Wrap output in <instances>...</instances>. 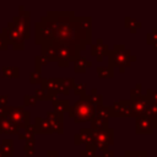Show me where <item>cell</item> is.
I'll use <instances>...</instances> for the list:
<instances>
[{"label":"cell","instance_id":"obj_1","mask_svg":"<svg viewBox=\"0 0 157 157\" xmlns=\"http://www.w3.org/2000/svg\"><path fill=\"white\" fill-rule=\"evenodd\" d=\"M69 114L71 118H74L75 123L92 120V118L96 115V105L92 104L87 94H85L72 107H70Z\"/></svg>","mask_w":157,"mask_h":157},{"label":"cell","instance_id":"obj_2","mask_svg":"<svg viewBox=\"0 0 157 157\" xmlns=\"http://www.w3.org/2000/svg\"><path fill=\"white\" fill-rule=\"evenodd\" d=\"M109 66L113 69L119 66L120 69H125L130 65L131 61H135V55H131L129 50L125 49L123 44H115L113 50H109Z\"/></svg>","mask_w":157,"mask_h":157},{"label":"cell","instance_id":"obj_3","mask_svg":"<svg viewBox=\"0 0 157 157\" xmlns=\"http://www.w3.org/2000/svg\"><path fill=\"white\" fill-rule=\"evenodd\" d=\"M5 115L17 125L18 129H25L29 125V112L25 110L22 107H5Z\"/></svg>","mask_w":157,"mask_h":157},{"label":"cell","instance_id":"obj_4","mask_svg":"<svg viewBox=\"0 0 157 157\" xmlns=\"http://www.w3.org/2000/svg\"><path fill=\"white\" fill-rule=\"evenodd\" d=\"M93 141L97 148L101 151L108 150L110 145L114 144V130L113 129H105V130H92Z\"/></svg>","mask_w":157,"mask_h":157},{"label":"cell","instance_id":"obj_5","mask_svg":"<svg viewBox=\"0 0 157 157\" xmlns=\"http://www.w3.org/2000/svg\"><path fill=\"white\" fill-rule=\"evenodd\" d=\"M20 15L13 17V21L11 22L13 27L23 36V38H29V12L23 11L22 6H20Z\"/></svg>","mask_w":157,"mask_h":157},{"label":"cell","instance_id":"obj_6","mask_svg":"<svg viewBox=\"0 0 157 157\" xmlns=\"http://www.w3.org/2000/svg\"><path fill=\"white\" fill-rule=\"evenodd\" d=\"M157 128V118L145 114L136 118V134H151Z\"/></svg>","mask_w":157,"mask_h":157},{"label":"cell","instance_id":"obj_7","mask_svg":"<svg viewBox=\"0 0 157 157\" xmlns=\"http://www.w3.org/2000/svg\"><path fill=\"white\" fill-rule=\"evenodd\" d=\"M36 28H37L36 29V37H37L36 43L37 44H43V43L50 42L53 39V32L43 18L40 22H38L36 25Z\"/></svg>","mask_w":157,"mask_h":157},{"label":"cell","instance_id":"obj_8","mask_svg":"<svg viewBox=\"0 0 157 157\" xmlns=\"http://www.w3.org/2000/svg\"><path fill=\"white\" fill-rule=\"evenodd\" d=\"M148 105V101L146 98V96L141 94L139 97L131 98L130 99V112H131V117H140L146 112V108Z\"/></svg>","mask_w":157,"mask_h":157},{"label":"cell","instance_id":"obj_9","mask_svg":"<svg viewBox=\"0 0 157 157\" xmlns=\"http://www.w3.org/2000/svg\"><path fill=\"white\" fill-rule=\"evenodd\" d=\"M7 34H9V42L12 44V47L17 50H21L23 49V45H25V38L23 36L13 27V25L10 22L7 25Z\"/></svg>","mask_w":157,"mask_h":157},{"label":"cell","instance_id":"obj_10","mask_svg":"<svg viewBox=\"0 0 157 157\" xmlns=\"http://www.w3.org/2000/svg\"><path fill=\"white\" fill-rule=\"evenodd\" d=\"M112 114L114 117H131L130 101H118L112 107Z\"/></svg>","mask_w":157,"mask_h":157},{"label":"cell","instance_id":"obj_11","mask_svg":"<svg viewBox=\"0 0 157 157\" xmlns=\"http://www.w3.org/2000/svg\"><path fill=\"white\" fill-rule=\"evenodd\" d=\"M63 114L55 113V112H48L47 113V120L52 128L53 131H56L59 134L63 132Z\"/></svg>","mask_w":157,"mask_h":157},{"label":"cell","instance_id":"obj_12","mask_svg":"<svg viewBox=\"0 0 157 157\" xmlns=\"http://www.w3.org/2000/svg\"><path fill=\"white\" fill-rule=\"evenodd\" d=\"M18 134L20 129L17 128L16 124H13L5 114L0 119V134Z\"/></svg>","mask_w":157,"mask_h":157},{"label":"cell","instance_id":"obj_13","mask_svg":"<svg viewBox=\"0 0 157 157\" xmlns=\"http://www.w3.org/2000/svg\"><path fill=\"white\" fill-rule=\"evenodd\" d=\"M40 48H42L40 55H42L47 61H58L56 53H55V49H54V47H53V44H52V40L40 44Z\"/></svg>","mask_w":157,"mask_h":157},{"label":"cell","instance_id":"obj_14","mask_svg":"<svg viewBox=\"0 0 157 157\" xmlns=\"http://www.w3.org/2000/svg\"><path fill=\"white\" fill-rule=\"evenodd\" d=\"M34 129H36V132L37 134H50L53 132L49 123L47 119H43V118H37L36 119V123H34Z\"/></svg>","mask_w":157,"mask_h":157},{"label":"cell","instance_id":"obj_15","mask_svg":"<svg viewBox=\"0 0 157 157\" xmlns=\"http://www.w3.org/2000/svg\"><path fill=\"white\" fill-rule=\"evenodd\" d=\"M91 53H92V55H96V56L108 55V54H109V47H108L107 44H103L102 40L98 39L96 44H92Z\"/></svg>","mask_w":157,"mask_h":157},{"label":"cell","instance_id":"obj_16","mask_svg":"<svg viewBox=\"0 0 157 157\" xmlns=\"http://www.w3.org/2000/svg\"><path fill=\"white\" fill-rule=\"evenodd\" d=\"M53 107H54V112L63 114L64 112H69L70 110V103L67 99H53Z\"/></svg>","mask_w":157,"mask_h":157},{"label":"cell","instance_id":"obj_17","mask_svg":"<svg viewBox=\"0 0 157 157\" xmlns=\"http://www.w3.org/2000/svg\"><path fill=\"white\" fill-rule=\"evenodd\" d=\"M91 125H92L91 130H105L108 129V119H103L94 115L91 120Z\"/></svg>","mask_w":157,"mask_h":157},{"label":"cell","instance_id":"obj_18","mask_svg":"<svg viewBox=\"0 0 157 157\" xmlns=\"http://www.w3.org/2000/svg\"><path fill=\"white\" fill-rule=\"evenodd\" d=\"M80 139H81V142H85L86 146L88 145H94V141H93V135H92V130L91 129H81L80 132Z\"/></svg>","mask_w":157,"mask_h":157},{"label":"cell","instance_id":"obj_19","mask_svg":"<svg viewBox=\"0 0 157 157\" xmlns=\"http://www.w3.org/2000/svg\"><path fill=\"white\" fill-rule=\"evenodd\" d=\"M96 115L103 119H108L109 117H113L112 114V107H105V105H96Z\"/></svg>","mask_w":157,"mask_h":157},{"label":"cell","instance_id":"obj_20","mask_svg":"<svg viewBox=\"0 0 157 157\" xmlns=\"http://www.w3.org/2000/svg\"><path fill=\"white\" fill-rule=\"evenodd\" d=\"M91 66V63L86 60V58H81L78 56L76 60H75V71L76 72H85L86 71V67Z\"/></svg>","mask_w":157,"mask_h":157},{"label":"cell","instance_id":"obj_21","mask_svg":"<svg viewBox=\"0 0 157 157\" xmlns=\"http://www.w3.org/2000/svg\"><path fill=\"white\" fill-rule=\"evenodd\" d=\"M0 148L2 151V153L6 156V157H10L13 152V147H12V140L10 139H4L1 145H0Z\"/></svg>","mask_w":157,"mask_h":157},{"label":"cell","instance_id":"obj_22","mask_svg":"<svg viewBox=\"0 0 157 157\" xmlns=\"http://www.w3.org/2000/svg\"><path fill=\"white\" fill-rule=\"evenodd\" d=\"M2 74L5 77H10V78H16L18 77V67H13V66H7V67H2Z\"/></svg>","mask_w":157,"mask_h":157},{"label":"cell","instance_id":"obj_23","mask_svg":"<svg viewBox=\"0 0 157 157\" xmlns=\"http://www.w3.org/2000/svg\"><path fill=\"white\" fill-rule=\"evenodd\" d=\"M10 42H9V34H7V29L4 28L2 32H0V50H6L9 47Z\"/></svg>","mask_w":157,"mask_h":157},{"label":"cell","instance_id":"obj_24","mask_svg":"<svg viewBox=\"0 0 157 157\" xmlns=\"http://www.w3.org/2000/svg\"><path fill=\"white\" fill-rule=\"evenodd\" d=\"M97 74H98L99 77L105 78V77H112V76L114 75V71H113V69H112L110 66H109V67L98 66V67H97Z\"/></svg>","mask_w":157,"mask_h":157},{"label":"cell","instance_id":"obj_25","mask_svg":"<svg viewBox=\"0 0 157 157\" xmlns=\"http://www.w3.org/2000/svg\"><path fill=\"white\" fill-rule=\"evenodd\" d=\"M125 26H126L128 28H130V31H131L132 33H135V32H136V28L141 27V23H140V22H137L135 18L125 17Z\"/></svg>","mask_w":157,"mask_h":157},{"label":"cell","instance_id":"obj_26","mask_svg":"<svg viewBox=\"0 0 157 157\" xmlns=\"http://www.w3.org/2000/svg\"><path fill=\"white\" fill-rule=\"evenodd\" d=\"M96 151H97L96 145H88V146H86L85 150H82L80 152V155L82 157H96Z\"/></svg>","mask_w":157,"mask_h":157},{"label":"cell","instance_id":"obj_27","mask_svg":"<svg viewBox=\"0 0 157 157\" xmlns=\"http://www.w3.org/2000/svg\"><path fill=\"white\" fill-rule=\"evenodd\" d=\"M147 43L157 49V28H153V31L147 34Z\"/></svg>","mask_w":157,"mask_h":157},{"label":"cell","instance_id":"obj_28","mask_svg":"<svg viewBox=\"0 0 157 157\" xmlns=\"http://www.w3.org/2000/svg\"><path fill=\"white\" fill-rule=\"evenodd\" d=\"M42 76H40V70H36L31 72L29 75V82L31 83H42Z\"/></svg>","mask_w":157,"mask_h":157},{"label":"cell","instance_id":"obj_29","mask_svg":"<svg viewBox=\"0 0 157 157\" xmlns=\"http://www.w3.org/2000/svg\"><path fill=\"white\" fill-rule=\"evenodd\" d=\"M147 152L146 151H125L124 156L121 157H146Z\"/></svg>","mask_w":157,"mask_h":157},{"label":"cell","instance_id":"obj_30","mask_svg":"<svg viewBox=\"0 0 157 157\" xmlns=\"http://www.w3.org/2000/svg\"><path fill=\"white\" fill-rule=\"evenodd\" d=\"M74 92L77 96H85L86 94V83H76L74 86Z\"/></svg>","mask_w":157,"mask_h":157},{"label":"cell","instance_id":"obj_31","mask_svg":"<svg viewBox=\"0 0 157 157\" xmlns=\"http://www.w3.org/2000/svg\"><path fill=\"white\" fill-rule=\"evenodd\" d=\"M146 98L150 103H155L157 104V91H152V90H147L146 92Z\"/></svg>","mask_w":157,"mask_h":157},{"label":"cell","instance_id":"obj_32","mask_svg":"<svg viewBox=\"0 0 157 157\" xmlns=\"http://www.w3.org/2000/svg\"><path fill=\"white\" fill-rule=\"evenodd\" d=\"M33 96L36 97V99H42V101L49 99V97H48L47 92H45L44 90H42V88H37V90L34 91V94H33Z\"/></svg>","mask_w":157,"mask_h":157},{"label":"cell","instance_id":"obj_33","mask_svg":"<svg viewBox=\"0 0 157 157\" xmlns=\"http://www.w3.org/2000/svg\"><path fill=\"white\" fill-rule=\"evenodd\" d=\"M47 63H48V61H47L42 55H37V56H36V69H37V70H40Z\"/></svg>","mask_w":157,"mask_h":157},{"label":"cell","instance_id":"obj_34","mask_svg":"<svg viewBox=\"0 0 157 157\" xmlns=\"http://www.w3.org/2000/svg\"><path fill=\"white\" fill-rule=\"evenodd\" d=\"M36 97L33 94H26L23 97V102H25V105H34L36 104Z\"/></svg>","mask_w":157,"mask_h":157},{"label":"cell","instance_id":"obj_35","mask_svg":"<svg viewBox=\"0 0 157 157\" xmlns=\"http://www.w3.org/2000/svg\"><path fill=\"white\" fill-rule=\"evenodd\" d=\"M141 85L140 83H137L136 85V88H132L131 90V92H130V94H131V98H135V97H139V96H141L142 93H141Z\"/></svg>","mask_w":157,"mask_h":157},{"label":"cell","instance_id":"obj_36","mask_svg":"<svg viewBox=\"0 0 157 157\" xmlns=\"http://www.w3.org/2000/svg\"><path fill=\"white\" fill-rule=\"evenodd\" d=\"M7 103V94H0V107L5 108Z\"/></svg>","mask_w":157,"mask_h":157},{"label":"cell","instance_id":"obj_37","mask_svg":"<svg viewBox=\"0 0 157 157\" xmlns=\"http://www.w3.org/2000/svg\"><path fill=\"white\" fill-rule=\"evenodd\" d=\"M25 153H26L27 156H32V155H34V153H36V150H34V147L25 146Z\"/></svg>","mask_w":157,"mask_h":157},{"label":"cell","instance_id":"obj_38","mask_svg":"<svg viewBox=\"0 0 157 157\" xmlns=\"http://www.w3.org/2000/svg\"><path fill=\"white\" fill-rule=\"evenodd\" d=\"M34 145H36V140H34V137H27V139H26V146L34 147Z\"/></svg>","mask_w":157,"mask_h":157},{"label":"cell","instance_id":"obj_39","mask_svg":"<svg viewBox=\"0 0 157 157\" xmlns=\"http://www.w3.org/2000/svg\"><path fill=\"white\" fill-rule=\"evenodd\" d=\"M101 157H114V152L108 148L105 151H102V156Z\"/></svg>","mask_w":157,"mask_h":157},{"label":"cell","instance_id":"obj_40","mask_svg":"<svg viewBox=\"0 0 157 157\" xmlns=\"http://www.w3.org/2000/svg\"><path fill=\"white\" fill-rule=\"evenodd\" d=\"M47 157H59V156H58V151H53V150L48 151Z\"/></svg>","mask_w":157,"mask_h":157},{"label":"cell","instance_id":"obj_41","mask_svg":"<svg viewBox=\"0 0 157 157\" xmlns=\"http://www.w3.org/2000/svg\"><path fill=\"white\" fill-rule=\"evenodd\" d=\"M75 144H76V145H80V144H81V139H80V135H78V134L75 135Z\"/></svg>","mask_w":157,"mask_h":157},{"label":"cell","instance_id":"obj_42","mask_svg":"<svg viewBox=\"0 0 157 157\" xmlns=\"http://www.w3.org/2000/svg\"><path fill=\"white\" fill-rule=\"evenodd\" d=\"M18 139H21V140H26V135H25V132H18Z\"/></svg>","mask_w":157,"mask_h":157},{"label":"cell","instance_id":"obj_43","mask_svg":"<svg viewBox=\"0 0 157 157\" xmlns=\"http://www.w3.org/2000/svg\"><path fill=\"white\" fill-rule=\"evenodd\" d=\"M0 157H6L4 153H2V151H1V148H0Z\"/></svg>","mask_w":157,"mask_h":157}]
</instances>
